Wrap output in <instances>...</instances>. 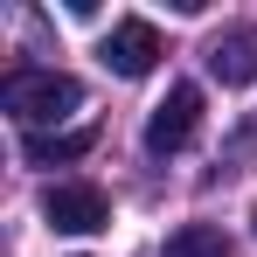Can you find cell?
Instances as JSON below:
<instances>
[{
    "instance_id": "cell-5",
    "label": "cell",
    "mask_w": 257,
    "mask_h": 257,
    "mask_svg": "<svg viewBox=\"0 0 257 257\" xmlns=\"http://www.w3.org/2000/svg\"><path fill=\"white\" fill-rule=\"evenodd\" d=\"M209 77L222 84H257V28H222L209 42Z\"/></svg>"
},
{
    "instance_id": "cell-1",
    "label": "cell",
    "mask_w": 257,
    "mask_h": 257,
    "mask_svg": "<svg viewBox=\"0 0 257 257\" xmlns=\"http://www.w3.org/2000/svg\"><path fill=\"white\" fill-rule=\"evenodd\" d=\"M0 104L35 132V125H56V118L84 111V84H77V77H63V70H7Z\"/></svg>"
},
{
    "instance_id": "cell-6",
    "label": "cell",
    "mask_w": 257,
    "mask_h": 257,
    "mask_svg": "<svg viewBox=\"0 0 257 257\" xmlns=\"http://www.w3.org/2000/svg\"><path fill=\"white\" fill-rule=\"evenodd\" d=\"M21 153H28L35 167H56V160L90 153V132H28V139H21Z\"/></svg>"
},
{
    "instance_id": "cell-7",
    "label": "cell",
    "mask_w": 257,
    "mask_h": 257,
    "mask_svg": "<svg viewBox=\"0 0 257 257\" xmlns=\"http://www.w3.org/2000/svg\"><path fill=\"white\" fill-rule=\"evenodd\" d=\"M222 250H229V243H222L215 222H188V229L167 236V257H222Z\"/></svg>"
},
{
    "instance_id": "cell-2",
    "label": "cell",
    "mask_w": 257,
    "mask_h": 257,
    "mask_svg": "<svg viewBox=\"0 0 257 257\" xmlns=\"http://www.w3.org/2000/svg\"><path fill=\"white\" fill-rule=\"evenodd\" d=\"M195 132H202V90L174 84L167 97L153 104V118H146V153H181Z\"/></svg>"
},
{
    "instance_id": "cell-8",
    "label": "cell",
    "mask_w": 257,
    "mask_h": 257,
    "mask_svg": "<svg viewBox=\"0 0 257 257\" xmlns=\"http://www.w3.org/2000/svg\"><path fill=\"white\" fill-rule=\"evenodd\" d=\"M250 222H257V209H250Z\"/></svg>"
},
{
    "instance_id": "cell-3",
    "label": "cell",
    "mask_w": 257,
    "mask_h": 257,
    "mask_svg": "<svg viewBox=\"0 0 257 257\" xmlns=\"http://www.w3.org/2000/svg\"><path fill=\"white\" fill-rule=\"evenodd\" d=\"M42 215H49V229H63V236H90V229L111 222V202H104V188H90V181H63V188L42 195Z\"/></svg>"
},
{
    "instance_id": "cell-4",
    "label": "cell",
    "mask_w": 257,
    "mask_h": 257,
    "mask_svg": "<svg viewBox=\"0 0 257 257\" xmlns=\"http://www.w3.org/2000/svg\"><path fill=\"white\" fill-rule=\"evenodd\" d=\"M160 56H167V49H160V28H153V21H139V14L111 21V35H104V63H111L118 77H146Z\"/></svg>"
}]
</instances>
